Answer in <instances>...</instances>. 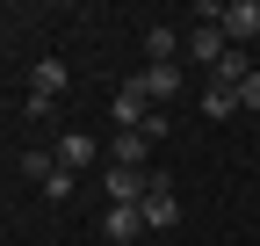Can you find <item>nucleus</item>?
<instances>
[{
    "mask_svg": "<svg viewBox=\"0 0 260 246\" xmlns=\"http://www.w3.org/2000/svg\"><path fill=\"white\" fill-rule=\"evenodd\" d=\"M145 189H152L145 167H116V160L102 167V196H109V210H116V203H145Z\"/></svg>",
    "mask_w": 260,
    "mask_h": 246,
    "instance_id": "nucleus-1",
    "label": "nucleus"
},
{
    "mask_svg": "<svg viewBox=\"0 0 260 246\" xmlns=\"http://www.w3.org/2000/svg\"><path fill=\"white\" fill-rule=\"evenodd\" d=\"M181 51L195 58V66H210V73H217V58L232 51V37H224V22H195L188 37H181Z\"/></svg>",
    "mask_w": 260,
    "mask_h": 246,
    "instance_id": "nucleus-2",
    "label": "nucleus"
},
{
    "mask_svg": "<svg viewBox=\"0 0 260 246\" xmlns=\"http://www.w3.org/2000/svg\"><path fill=\"white\" fill-rule=\"evenodd\" d=\"M138 210H145V225H152V232H174V225H181V196L167 189V174H152V189H145Z\"/></svg>",
    "mask_w": 260,
    "mask_h": 246,
    "instance_id": "nucleus-3",
    "label": "nucleus"
},
{
    "mask_svg": "<svg viewBox=\"0 0 260 246\" xmlns=\"http://www.w3.org/2000/svg\"><path fill=\"white\" fill-rule=\"evenodd\" d=\"M138 87H145V95H152L159 109H167V102L181 95V87H188V73H181V66H145V73H138Z\"/></svg>",
    "mask_w": 260,
    "mask_h": 246,
    "instance_id": "nucleus-4",
    "label": "nucleus"
},
{
    "mask_svg": "<svg viewBox=\"0 0 260 246\" xmlns=\"http://www.w3.org/2000/svg\"><path fill=\"white\" fill-rule=\"evenodd\" d=\"M51 152H58V167H73V174H80V167H94V152H102V145H94L87 131H58Z\"/></svg>",
    "mask_w": 260,
    "mask_h": 246,
    "instance_id": "nucleus-5",
    "label": "nucleus"
},
{
    "mask_svg": "<svg viewBox=\"0 0 260 246\" xmlns=\"http://www.w3.org/2000/svg\"><path fill=\"white\" fill-rule=\"evenodd\" d=\"M145 116H152V95H145L138 80H123V87H116V123H123V131H138Z\"/></svg>",
    "mask_w": 260,
    "mask_h": 246,
    "instance_id": "nucleus-6",
    "label": "nucleus"
},
{
    "mask_svg": "<svg viewBox=\"0 0 260 246\" xmlns=\"http://www.w3.org/2000/svg\"><path fill=\"white\" fill-rule=\"evenodd\" d=\"M29 80H37V87H29V102H58V95H65V66H58V58H44Z\"/></svg>",
    "mask_w": 260,
    "mask_h": 246,
    "instance_id": "nucleus-7",
    "label": "nucleus"
},
{
    "mask_svg": "<svg viewBox=\"0 0 260 246\" xmlns=\"http://www.w3.org/2000/svg\"><path fill=\"white\" fill-rule=\"evenodd\" d=\"M138 232H145V210H138V203H116V210H109V239H116V246H130Z\"/></svg>",
    "mask_w": 260,
    "mask_h": 246,
    "instance_id": "nucleus-8",
    "label": "nucleus"
},
{
    "mask_svg": "<svg viewBox=\"0 0 260 246\" xmlns=\"http://www.w3.org/2000/svg\"><path fill=\"white\" fill-rule=\"evenodd\" d=\"M145 51H152V66H174V58H181V29H167V22L145 29Z\"/></svg>",
    "mask_w": 260,
    "mask_h": 246,
    "instance_id": "nucleus-9",
    "label": "nucleus"
},
{
    "mask_svg": "<svg viewBox=\"0 0 260 246\" xmlns=\"http://www.w3.org/2000/svg\"><path fill=\"white\" fill-rule=\"evenodd\" d=\"M224 37H260V8L253 0H232L224 8Z\"/></svg>",
    "mask_w": 260,
    "mask_h": 246,
    "instance_id": "nucleus-10",
    "label": "nucleus"
},
{
    "mask_svg": "<svg viewBox=\"0 0 260 246\" xmlns=\"http://www.w3.org/2000/svg\"><path fill=\"white\" fill-rule=\"evenodd\" d=\"M246 73H253V58H246V51H224V58H217V87H232V95L246 87Z\"/></svg>",
    "mask_w": 260,
    "mask_h": 246,
    "instance_id": "nucleus-11",
    "label": "nucleus"
},
{
    "mask_svg": "<svg viewBox=\"0 0 260 246\" xmlns=\"http://www.w3.org/2000/svg\"><path fill=\"white\" fill-rule=\"evenodd\" d=\"M22 174H29V181H51V174H58V152H51V145H29V152H22Z\"/></svg>",
    "mask_w": 260,
    "mask_h": 246,
    "instance_id": "nucleus-12",
    "label": "nucleus"
},
{
    "mask_svg": "<svg viewBox=\"0 0 260 246\" xmlns=\"http://www.w3.org/2000/svg\"><path fill=\"white\" fill-rule=\"evenodd\" d=\"M145 152H152L145 131H123V138H116V167H145Z\"/></svg>",
    "mask_w": 260,
    "mask_h": 246,
    "instance_id": "nucleus-13",
    "label": "nucleus"
},
{
    "mask_svg": "<svg viewBox=\"0 0 260 246\" xmlns=\"http://www.w3.org/2000/svg\"><path fill=\"white\" fill-rule=\"evenodd\" d=\"M232 109H239V95H232V87H203V116H210V123H224Z\"/></svg>",
    "mask_w": 260,
    "mask_h": 246,
    "instance_id": "nucleus-14",
    "label": "nucleus"
},
{
    "mask_svg": "<svg viewBox=\"0 0 260 246\" xmlns=\"http://www.w3.org/2000/svg\"><path fill=\"white\" fill-rule=\"evenodd\" d=\"M44 196H51V203H65V196H73V167H58V174L44 181Z\"/></svg>",
    "mask_w": 260,
    "mask_h": 246,
    "instance_id": "nucleus-15",
    "label": "nucleus"
},
{
    "mask_svg": "<svg viewBox=\"0 0 260 246\" xmlns=\"http://www.w3.org/2000/svg\"><path fill=\"white\" fill-rule=\"evenodd\" d=\"M239 109H253V116H260V66H253V73H246V87H239Z\"/></svg>",
    "mask_w": 260,
    "mask_h": 246,
    "instance_id": "nucleus-16",
    "label": "nucleus"
},
{
    "mask_svg": "<svg viewBox=\"0 0 260 246\" xmlns=\"http://www.w3.org/2000/svg\"><path fill=\"white\" fill-rule=\"evenodd\" d=\"M253 131H260V116H253Z\"/></svg>",
    "mask_w": 260,
    "mask_h": 246,
    "instance_id": "nucleus-17",
    "label": "nucleus"
}]
</instances>
